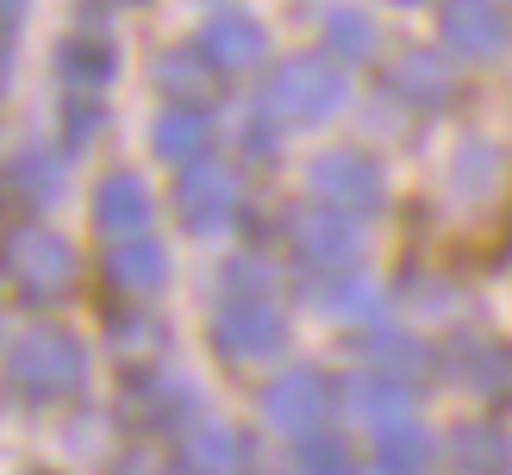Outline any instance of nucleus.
<instances>
[{
    "label": "nucleus",
    "mask_w": 512,
    "mask_h": 475,
    "mask_svg": "<svg viewBox=\"0 0 512 475\" xmlns=\"http://www.w3.org/2000/svg\"><path fill=\"white\" fill-rule=\"evenodd\" d=\"M344 100H350L344 63H331V57H288L263 82V119L281 125V132H313V125L344 113Z\"/></svg>",
    "instance_id": "f257e3e1"
},
{
    "label": "nucleus",
    "mask_w": 512,
    "mask_h": 475,
    "mask_svg": "<svg viewBox=\"0 0 512 475\" xmlns=\"http://www.w3.org/2000/svg\"><path fill=\"white\" fill-rule=\"evenodd\" d=\"M7 382L25 400H69L88 382V350L75 344L63 325H32L7 350Z\"/></svg>",
    "instance_id": "f03ea898"
},
{
    "label": "nucleus",
    "mask_w": 512,
    "mask_h": 475,
    "mask_svg": "<svg viewBox=\"0 0 512 475\" xmlns=\"http://www.w3.org/2000/svg\"><path fill=\"white\" fill-rule=\"evenodd\" d=\"M0 269L13 275V288L25 300H57L75 282V244L50 225H19V232L0 244Z\"/></svg>",
    "instance_id": "7ed1b4c3"
},
{
    "label": "nucleus",
    "mask_w": 512,
    "mask_h": 475,
    "mask_svg": "<svg viewBox=\"0 0 512 475\" xmlns=\"http://www.w3.org/2000/svg\"><path fill=\"white\" fill-rule=\"evenodd\" d=\"M213 344L225 357H238V363H263V357H275V350L288 344V313H281L275 300H263V294H232L225 313L213 319Z\"/></svg>",
    "instance_id": "20e7f679"
},
{
    "label": "nucleus",
    "mask_w": 512,
    "mask_h": 475,
    "mask_svg": "<svg viewBox=\"0 0 512 475\" xmlns=\"http://www.w3.org/2000/svg\"><path fill=\"white\" fill-rule=\"evenodd\" d=\"M306 188H313L319 207H338V213H375L381 207V169L363 157V150H319L306 163Z\"/></svg>",
    "instance_id": "39448f33"
},
{
    "label": "nucleus",
    "mask_w": 512,
    "mask_h": 475,
    "mask_svg": "<svg viewBox=\"0 0 512 475\" xmlns=\"http://www.w3.org/2000/svg\"><path fill=\"white\" fill-rule=\"evenodd\" d=\"M238 200H244V182L232 163H182V182H175V207H182V225L188 232H219V225L238 219Z\"/></svg>",
    "instance_id": "423d86ee"
},
{
    "label": "nucleus",
    "mask_w": 512,
    "mask_h": 475,
    "mask_svg": "<svg viewBox=\"0 0 512 475\" xmlns=\"http://www.w3.org/2000/svg\"><path fill=\"white\" fill-rule=\"evenodd\" d=\"M288 238H294V257L325 275V269H350L356 263L363 225H356V213H338V207H306V213H294Z\"/></svg>",
    "instance_id": "0eeeda50"
},
{
    "label": "nucleus",
    "mask_w": 512,
    "mask_h": 475,
    "mask_svg": "<svg viewBox=\"0 0 512 475\" xmlns=\"http://www.w3.org/2000/svg\"><path fill=\"white\" fill-rule=\"evenodd\" d=\"M263 413H269L275 432H288V438L325 432V419H331V388H325V375H313V369L275 375V382L263 388Z\"/></svg>",
    "instance_id": "6e6552de"
},
{
    "label": "nucleus",
    "mask_w": 512,
    "mask_h": 475,
    "mask_svg": "<svg viewBox=\"0 0 512 475\" xmlns=\"http://www.w3.org/2000/svg\"><path fill=\"white\" fill-rule=\"evenodd\" d=\"M438 25H444V44L469 63H494L512 44V19L500 13V0H444Z\"/></svg>",
    "instance_id": "1a4fd4ad"
},
{
    "label": "nucleus",
    "mask_w": 512,
    "mask_h": 475,
    "mask_svg": "<svg viewBox=\"0 0 512 475\" xmlns=\"http://www.w3.org/2000/svg\"><path fill=\"white\" fill-rule=\"evenodd\" d=\"M200 57H207L213 69H225V75H244L256 63H269V32L250 13L225 7V13L207 19V32H200Z\"/></svg>",
    "instance_id": "9d476101"
},
{
    "label": "nucleus",
    "mask_w": 512,
    "mask_h": 475,
    "mask_svg": "<svg viewBox=\"0 0 512 475\" xmlns=\"http://www.w3.org/2000/svg\"><path fill=\"white\" fill-rule=\"evenodd\" d=\"M150 213H157V200H150L144 175H132V169H113L107 182L94 188V225H100L113 244H119V238H144Z\"/></svg>",
    "instance_id": "9b49d317"
},
{
    "label": "nucleus",
    "mask_w": 512,
    "mask_h": 475,
    "mask_svg": "<svg viewBox=\"0 0 512 475\" xmlns=\"http://www.w3.org/2000/svg\"><path fill=\"white\" fill-rule=\"evenodd\" d=\"M182 469L188 475H250V438L225 419H194L182 438Z\"/></svg>",
    "instance_id": "f8f14e48"
},
{
    "label": "nucleus",
    "mask_w": 512,
    "mask_h": 475,
    "mask_svg": "<svg viewBox=\"0 0 512 475\" xmlns=\"http://www.w3.org/2000/svg\"><path fill=\"white\" fill-rule=\"evenodd\" d=\"M125 413L138 425H182L194 413V388L169 369H144L132 388H125Z\"/></svg>",
    "instance_id": "ddd939ff"
},
{
    "label": "nucleus",
    "mask_w": 512,
    "mask_h": 475,
    "mask_svg": "<svg viewBox=\"0 0 512 475\" xmlns=\"http://www.w3.org/2000/svg\"><path fill=\"white\" fill-rule=\"evenodd\" d=\"M313 300H319L325 319H350V325H375L381 319V288L369 282L363 269H325Z\"/></svg>",
    "instance_id": "4468645a"
},
{
    "label": "nucleus",
    "mask_w": 512,
    "mask_h": 475,
    "mask_svg": "<svg viewBox=\"0 0 512 475\" xmlns=\"http://www.w3.org/2000/svg\"><path fill=\"white\" fill-rule=\"evenodd\" d=\"M107 282L119 294H157L169 282V250L157 238H119L107 257Z\"/></svg>",
    "instance_id": "2eb2a0df"
},
{
    "label": "nucleus",
    "mask_w": 512,
    "mask_h": 475,
    "mask_svg": "<svg viewBox=\"0 0 512 475\" xmlns=\"http://www.w3.org/2000/svg\"><path fill=\"white\" fill-rule=\"evenodd\" d=\"M450 463H456V475H512V438L494 419H469L450 438Z\"/></svg>",
    "instance_id": "dca6fc26"
},
{
    "label": "nucleus",
    "mask_w": 512,
    "mask_h": 475,
    "mask_svg": "<svg viewBox=\"0 0 512 475\" xmlns=\"http://www.w3.org/2000/svg\"><path fill=\"white\" fill-rule=\"evenodd\" d=\"M344 407L369 425H388V419H406L413 413V382H400V375H381V369H363L344 382Z\"/></svg>",
    "instance_id": "f3484780"
},
{
    "label": "nucleus",
    "mask_w": 512,
    "mask_h": 475,
    "mask_svg": "<svg viewBox=\"0 0 512 475\" xmlns=\"http://www.w3.org/2000/svg\"><path fill=\"white\" fill-rule=\"evenodd\" d=\"M150 144H157V157L175 163V169H182V163H200V157H207V144H213V119L182 100V107H169L157 125H150Z\"/></svg>",
    "instance_id": "a211bd4d"
},
{
    "label": "nucleus",
    "mask_w": 512,
    "mask_h": 475,
    "mask_svg": "<svg viewBox=\"0 0 512 475\" xmlns=\"http://www.w3.org/2000/svg\"><path fill=\"white\" fill-rule=\"evenodd\" d=\"M425 463H431V438L419 432L413 413L375 425V469L381 475H425Z\"/></svg>",
    "instance_id": "6ab92c4d"
},
{
    "label": "nucleus",
    "mask_w": 512,
    "mask_h": 475,
    "mask_svg": "<svg viewBox=\"0 0 512 475\" xmlns=\"http://www.w3.org/2000/svg\"><path fill=\"white\" fill-rule=\"evenodd\" d=\"M325 57L331 63H369L375 57V19L363 7H331L325 13Z\"/></svg>",
    "instance_id": "aec40b11"
},
{
    "label": "nucleus",
    "mask_w": 512,
    "mask_h": 475,
    "mask_svg": "<svg viewBox=\"0 0 512 475\" xmlns=\"http://www.w3.org/2000/svg\"><path fill=\"white\" fill-rule=\"evenodd\" d=\"M463 382L481 394V400H506L512 394V344H469L463 350Z\"/></svg>",
    "instance_id": "412c9836"
},
{
    "label": "nucleus",
    "mask_w": 512,
    "mask_h": 475,
    "mask_svg": "<svg viewBox=\"0 0 512 475\" xmlns=\"http://www.w3.org/2000/svg\"><path fill=\"white\" fill-rule=\"evenodd\" d=\"M394 82H400L406 94H413L419 107H444V100L456 94V75H450V63H438L431 50H413V57H406V63L394 69Z\"/></svg>",
    "instance_id": "4be33fe9"
},
{
    "label": "nucleus",
    "mask_w": 512,
    "mask_h": 475,
    "mask_svg": "<svg viewBox=\"0 0 512 475\" xmlns=\"http://www.w3.org/2000/svg\"><path fill=\"white\" fill-rule=\"evenodd\" d=\"M113 63H119V50L107 38H69L63 44V75H69V82L100 88V82H113Z\"/></svg>",
    "instance_id": "5701e85b"
},
{
    "label": "nucleus",
    "mask_w": 512,
    "mask_h": 475,
    "mask_svg": "<svg viewBox=\"0 0 512 475\" xmlns=\"http://www.w3.org/2000/svg\"><path fill=\"white\" fill-rule=\"evenodd\" d=\"M157 82H163L169 94H182L188 107H200V94L213 88V63H200V57H188V50H175V57L157 63Z\"/></svg>",
    "instance_id": "b1692460"
},
{
    "label": "nucleus",
    "mask_w": 512,
    "mask_h": 475,
    "mask_svg": "<svg viewBox=\"0 0 512 475\" xmlns=\"http://www.w3.org/2000/svg\"><path fill=\"white\" fill-rule=\"evenodd\" d=\"M369 369H381V375H400V382H413L419 375V363H425V350L413 344V338H400V332H375L369 338Z\"/></svg>",
    "instance_id": "393cba45"
},
{
    "label": "nucleus",
    "mask_w": 512,
    "mask_h": 475,
    "mask_svg": "<svg viewBox=\"0 0 512 475\" xmlns=\"http://www.w3.org/2000/svg\"><path fill=\"white\" fill-rule=\"evenodd\" d=\"M300 475H356L344 438H331V432H306V438H300Z\"/></svg>",
    "instance_id": "a878e982"
},
{
    "label": "nucleus",
    "mask_w": 512,
    "mask_h": 475,
    "mask_svg": "<svg viewBox=\"0 0 512 475\" xmlns=\"http://www.w3.org/2000/svg\"><path fill=\"white\" fill-rule=\"evenodd\" d=\"M19 188H32L38 200L57 194V163L50 157H19Z\"/></svg>",
    "instance_id": "bb28decb"
},
{
    "label": "nucleus",
    "mask_w": 512,
    "mask_h": 475,
    "mask_svg": "<svg viewBox=\"0 0 512 475\" xmlns=\"http://www.w3.org/2000/svg\"><path fill=\"white\" fill-rule=\"evenodd\" d=\"M225 288H232V294H263L269 269H256V257H238V269H225Z\"/></svg>",
    "instance_id": "cd10ccee"
},
{
    "label": "nucleus",
    "mask_w": 512,
    "mask_h": 475,
    "mask_svg": "<svg viewBox=\"0 0 512 475\" xmlns=\"http://www.w3.org/2000/svg\"><path fill=\"white\" fill-rule=\"evenodd\" d=\"M94 125H100V107H94V100H82V107H75V119H69V144H88Z\"/></svg>",
    "instance_id": "c85d7f7f"
},
{
    "label": "nucleus",
    "mask_w": 512,
    "mask_h": 475,
    "mask_svg": "<svg viewBox=\"0 0 512 475\" xmlns=\"http://www.w3.org/2000/svg\"><path fill=\"white\" fill-rule=\"evenodd\" d=\"M19 13H25V0H0V25H13Z\"/></svg>",
    "instance_id": "c756f323"
},
{
    "label": "nucleus",
    "mask_w": 512,
    "mask_h": 475,
    "mask_svg": "<svg viewBox=\"0 0 512 475\" xmlns=\"http://www.w3.org/2000/svg\"><path fill=\"white\" fill-rule=\"evenodd\" d=\"M0 88H7V44H0Z\"/></svg>",
    "instance_id": "7c9ffc66"
},
{
    "label": "nucleus",
    "mask_w": 512,
    "mask_h": 475,
    "mask_svg": "<svg viewBox=\"0 0 512 475\" xmlns=\"http://www.w3.org/2000/svg\"><path fill=\"white\" fill-rule=\"evenodd\" d=\"M38 475H50V469H38Z\"/></svg>",
    "instance_id": "2f4dec72"
}]
</instances>
